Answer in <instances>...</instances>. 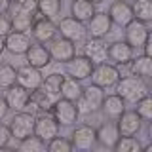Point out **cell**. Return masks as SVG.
I'll return each mask as SVG.
<instances>
[{
    "instance_id": "6da1fadb",
    "label": "cell",
    "mask_w": 152,
    "mask_h": 152,
    "mask_svg": "<svg viewBox=\"0 0 152 152\" xmlns=\"http://www.w3.org/2000/svg\"><path fill=\"white\" fill-rule=\"evenodd\" d=\"M116 93L120 95L126 103H137L141 97H145L146 93H148V88H146L145 80L139 78V76H120V80L116 82Z\"/></svg>"
},
{
    "instance_id": "7a4b0ae2",
    "label": "cell",
    "mask_w": 152,
    "mask_h": 152,
    "mask_svg": "<svg viewBox=\"0 0 152 152\" xmlns=\"http://www.w3.org/2000/svg\"><path fill=\"white\" fill-rule=\"evenodd\" d=\"M103 99H104V89L91 84V86H88V88L82 89L80 97L76 99L74 103H76V108H78L80 114H93V112L101 110Z\"/></svg>"
},
{
    "instance_id": "3957f363",
    "label": "cell",
    "mask_w": 152,
    "mask_h": 152,
    "mask_svg": "<svg viewBox=\"0 0 152 152\" xmlns=\"http://www.w3.org/2000/svg\"><path fill=\"white\" fill-rule=\"evenodd\" d=\"M120 69H118L116 65H110L107 63V61H103V63H97L93 66L91 74H89V78H91V84L99 86V88L103 89H108V88H114L116 82L120 80Z\"/></svg>"
},
{
    "instance_id": "277c9868",
    "label": "cell",
    "mask_w": 152,
    "mask_h": 152,
    "mask_svg": "<svg viewBox=\"0 0 152 152\" xmlns=\"http://www.w3.org/2000/svg\"><path fill=\"white\" fill-rule=\"evenodd\" d=\"M57 32L63 38H66V40L74 42V44H80V42H84L88 38V28H86V25L82 21H78V19H74L72 15L63 17L57 23Z\"/></svg>"
},
{
    "instance_id": "5b68a950",
    "label": "cell",
    "mask_w": 152,
    "mask_h": 152,
    "mask_svg": "<svg viewBox=\"0 0 152 152\" xmlns=\"http://www.w3.org/2000/svg\"><path fill=\"white\" fill-rule=\"evenodd\" d=\"M10 133H12V139L21 141L23 137L31 135L32 127H34V114L25 112V110H15V114L10 120Z\"/></svg>"
},
{
    "instance_id": "8992f818",
    "label": "cell",
    "mask_w": 152,
    "mask_h": 152,
    "mask_svg": "<svg viewBox=\"0 0 152 152\" xmlns=\"http://www.w3.org/2000/svg\"><path fill=\"white\" fill-rule=\"evenodd\" d=\"M51 112H53V118L59 126H72L78 120L80 112L76 108V103L74 101H69V99H57L51 107Z\"/></svg>"
},
{
    "instance_id": "52a82bcc",
    "label": "cell",
    "mask_w": 152,
    "mask_h": 152,
    "mask_svg": "<svg viewBox=\"0 0 152 152\" xmlns=\"http://www.w3.org/2000/svg\"><path fill=\"white\" fill-rule=\"evenodd\" d=\"M48 51H50L51 55V61H57V63H66V61H70L72 57L76 55V44L70 40H66V38L59 36V38H51L50 42H48Z\"/></svg>"
},
{
    "instance_id": "ba28073f",
    "label": "cell",
    "mask_w": 152,
    "mask_h": 152,
    "mask_svg": "<svg viewBox=\"0 0 152 152\" xmlns=\"http://www.w3.org/2000/svg\"><path fill=\"white\" fill-rule=\"evenodd\" d=\"M70 145L76 150H91L95 146V127L89 124H82V126L74 127L70 133Z\"/></svg>"
},
{
    "instance_id": "9c48e42d",
    "label": "cell",
    "mask_w": 152,
    "mask_h": 152,
    "mask_svg": "<svg viewBox=\"0 0 152 152\" xmlns=\"http://www.w3.org/2000/svg\"><path fill=\"white\" fill-rule=\"evenodd\" d=\"M32 133L36 137H40L42 141H50L53 139L55 135H59V124L55 122L53 116H50L48 112H42L34 116V127H32Z\"/></svg>"
},
{
    "instance_id": "30bf717a",
    "label": "cell",
    "mask_w": 152,
    "mask_h": 152,
    "mask_svg": "<svg viewBox=\"0 0 152 152\" xmlns=\"http://www.w3.org/2000/svg\"><path fill=\"white\" fill-rule=\"evenodd\" d=\"M116 120H118L116 127H118L120 137H133V135H137V133L141 131L142 120L135 110H124Z\"/></svg>"
},
{
    "instance_id": "8fae6325",
    "label": "cell",
    "mask_w": 152,
    "mask_h": 152,
    "mask_svg": "<svg viewBox=\"0 0 152 152\" xmlns=\"http://www.w3.org/2000/svg\"><path fill=\"white\" fill-rule=\"evenodd\" d=\"M93 66H95V63L89 59V57H86V55H74L70 61L65 63L66 74L72 76V78H76V80H80V82L86 80V78H89Z\"/></svg>"
},
{
    "instance_id": "7c38bea8",
    "label": "cell",
    "mask_w": 152,
    "mask_h": 152,
    "mask_svg": "<svg viewBox=\"0 0 152 152\" xmlns=\"http://www.w3.org/2000/svg\"><path fill=\"white\" fill-rule=\"evenodd\" d=\"M57 34V25L53 23V19L40 17L34 19L31 25V36L34 38L38 44H48L51 38H55Z\"/></svg>"
},
{
    "instance_id": "4fadbf2b",
    "label": "cell",
    "mask_w": 152,
    "mask_h": 152,
    "mask_svg": "<svg viewBox=\"0 0 152 152\" xmlns=\"http://www.w3.org/2000/svg\"><path fill=\"white\" fill-rule=\"evenodd\" d=\"M124 28H126V31H124V40H126L133 50H135V48L139 50V48L145 44V40L148 38V34H150V31L146 28L145 23L137 21V19H131Z\"/></svg>"
},
{
    "instance_id": "5bb4252c",
    "label": "cell",
    "mask_w": 152,
    "mask_h": 152,
    "mask_svg": "<svg viewBox=\"0 0 152 152\" xmlns=\"http://www.w3.org/2000/svg\"><path fill=\"white\" fill-rule=\"evenodd\" d=\"M42 80H44V76H42L40 69H34L31 65H25V66H19L17 69L15 84H19L21 88L28 89V91H34V89L40 88Z\"/></svg>"
},
{
    "instance_id": "9a60e30c",
    "label": "cell",
    "mask_w": 152,
    "mask_h": 152,
    "mask_svg": "<svg viewBox=\"0 0 152 152\" xmlns=\"http://www.w3.org/2000/svg\"><path fill=\"white\" fill-rule=\"evenodd\" d=\"M112 32V21L107 12H95L88 21V34L93 38H104Z\"/></svg>"
},
{
    "instance_id": "2e32d148",
    "label": "cell",
    "mask_w": 152,
    "mask_h": 152,
    "mask_svg": "<svg viewBox=\"0 0 152 152\" xmlns=\"http://www.w3.org/2000/svg\"><path fill=\"white\" fill-rule=\"evenodd\" d=\"M107 59H110L114 65H127L133 59V48L126 40H116L107 46Z\"/></svg>"
},
{
    "instance_id": "e0dca14e",
    "label": "cell",
    "mask_w": 152,
    "mask_h": 152,
    "mask_svg": "<svg viewBox=\"0 0 152 152\" xmlns=\"http://www.w3.org/2000/svg\"><path fill=\"white\" fill-rule=\"evenodd\" d=\"M31 36L27 32L12 31L8 36H4V50L12 55H25V51L31 48Z\"/></svg>"
},
{
    "instance_id": "ac0fdd59",
    "label": "cell",
    "mask_w": 152,
    "mask_h": 152,
    "mask_svg": "<svg viewBox=\"0 0 152 152\" xmlns=\"http://www.w3.org/2000/svg\"><path fill=\"white\" fill-rule=\"evenodd\" d=\"M4 101H6L8 108H12V110H23L28 104V101H31V91L21 88L19 84H13L10 88H6Z\"/></svg>"
},
{
    "instance_id": "d6986e66",
    "label": "cell",
    "mask_w": 152,
    "mask_h": 152,
    "mask_svg": "<svg viewBox=\"0 0 152 152\" xmlns=\"http://www.w3.org/2000/svg\"><path fill=\"white\" fill-rule=\"evenodd\" d=\"M108 17H110L112 25H118V27H126L127 23L133 19V10H131V4L126 2V0H116V2L110 4L108 8Z\"/></svg>"
},
{
    "instance_id": "ffe728a7",
    "label": "cell",
    "mask_w": 152,
    "mask_h": 152,
    "mask_svg": "<svg viewBox=\"0 0 152 152\" xmlns=\"http://www.w3.org/2000/svg\"><path fill=\"white\" fill-rule=\"evenodd\" d=\"M25 57H27V65L34 66V69H44L51 63V55L48 51V48L44 44H31V48L25 51Z\"/></svg>"
},
{
    "instance_id": "44dd1931",
    "label": "cell",
    "mask_w": 152,
    "mask_h": 152,
    "mask_svg": "<svg viewBox=\"0 0 152 152\" xmlns=\"http://www.w3.org/2000/svg\"><path fill=\"white\" fill-rule=\"evenodd\" d=\"M82 44H84V55L89 57L95 65L107 61V44L103 42V38L89 36V38H86Z\"/></svg>"
},
{
    "instance_id": "7402d4cb",
    "label": "cell",
    "mask_w": 152,
    "mask_h": 152,
    "mask_svg": "<svg viewBox=\"0 0 152 152\" xmlns=\"http://www.w3.org/2000/svg\"><path fill=\"white\" fill-rule=\"evenodd\" d=\"M118 137H120V133H118V127L114 122H103L99 127H95V141L104 148H112Z\"/></svg>"
},
{
    "instance_id": "603a6c76",
    "label": "cell",
    "mask_w": 152,
    "mask_h": 152,
    "mask_svg": "<svg viewBox=\"0 0 152 152\" xmlns=\"http://www.w3.org/2000/svg\"><path fill=\"white\" fill-rule=\"evenodd\" d=\"M101 110H103V114L108 118V120H116V118L126 110V101H124L118 93L104 95L103 104H101Z\"/></svg>"
},
{
    "instance_id": "cb8c5ba5",
    "label": "cell",
    "mask_w": 152,
    "mask_h": 152,
    "mask_svg": "<svg viewBox=\"0 0 152 152\" xmlns=\"http://www.w3.org/2000/svg\"><path fill=\"white\" fill-rule=\"evenodd\" d=\"M127 65H129V72L133 76H139L142 80H148L152 76V59L148 55H137Z\"/></svg>"
},
{
    "instance_id": "d4e9b609",
    "label": "cell",
    "mask_w": 152,
    "mask_h": 152,
    "mask_svg": "<svg viewBox=\"0 0 152 152\" xmlns=\"http://www.w3.org/2000/svg\"><path fill=\"white\" fill-rule=\"evenodd\" d=\"M61 80H63L61 74L51 72L50 76H46V78L42 80V84H40V89L50 97L51 103H55L57 99H61Z\"/></svg>"
},
{
    "instance_id": "484cf974",
    "label": "cell",
    "mask_w": 152,
    "mask_h": 152,
    "mask_svg": "<svg viewBox=\"0 0 152 152\" xmlns=\"http://www.w3.org/2000/svg\"><path fill=\"white\" fill-rule=\"evenodd\" d=\"M95 12H97V10H95V4L89 2V0H72V4H70V13H72V17L78 19V21H82V23H88Z\"/></svg>"
},
{
    "instance_id": "4316f807",
    "label": "cell",
    "mask_w": 152,
    "mask_h": 152,
    "mask_svg": "<svg viewBox=\"0 0 152 152\" xmlns=\"http://www.w3.org/2000/svg\"><path fill=\"white\" fill-rule=\"evenodd\" d=\"M82 84L80 80L72 78V76H63L61 80V97L63 99H69V101H76L82 93Z\"/></svg>"
},
{
    "instance_id": "83f0119b",
    "label": "cell",
    "mask_w": 152,
    "mask_h": 152,
    "mask_svg": "<svg viewBox=\"0 0 152 152\" xmlns=\"http://www.w3.org/2000/svg\"><path fill=\"white\" fill-rule=\"evenodd\" d=\"M8 15L12 17V31H19V32L31 31L34 15H31V13H27L25 10H21V6H17L15 13H8Z\"/></svg>"
},
{
    "instance_id": "f1b7e54d",
    "label": "cell",
    "mask_w": 152,
    "mask_h": 152,
    "mask_svg": "<svg viewBox=\"0 0 152 152\" xmlns=\"http://www.w3.org/2000/svg\"><path fill=\"white\" fill-rule=\"evenodd\" d=\"M61 6L63 0H36V10L42 17L55 19L61 13Z\"/></svg>"
},
{
    "instance_id": "f546056e",
    "label": "cell",
    "mask_w": 152,
    "mask_h": 152,
    "mask_svg": "<svg viewBox=\"0 0 152 152\" xmlns=\"http://www.w3.org/2000/svg\"><path fill=\"white\" fill-rule=\"evenodd\" d=\"M131 10H133V19L145 23V25L152 21V0H135Z\"/></svg>"
},
{
    "instance_id": "4dcf8cb0",
    "label": "cell",
    "mask_w": 152,
    "mask_h": 152,
    "mask_svg": "<svg viewBox=\"0 0 152 152\" xmlns=\"http://www.w3.org/2000/svg\"><path fill=\"white\" fill-rule=\"evenodd\" d=\"M19 150H23V152H44L46 150V141H42L34 133H31V135L23 137V139L19 141Z\"/></svg>"
},
{
    "instance_id": "1f68e13d",
    "label": "cell",
    "mask_w": 152,
    "mask_h": 152,
    "mask_svg": "<svg viewBox=\"0 0 152 152\" xmlns=\"http://www.w3.org/2000/svg\"><path fill=\"white\" fill-rule=\"evenodd\" d=\"M141 141L133 137H118L116 145L112 146L114 152H141Z\"/></svg>"
},
{
    "instance_id": "d6a6232c",
    "label": "cell",
    "mask_w": 152,
    "mask_h": 152,
    "mask_svg": "<svg viewBox=\"0 0 152 152\" xmlns=\"http://www.w3.org/2000/svg\"><path fill=\"white\" fill-rule=\"evenodd\" d=\"M15 74H17V69L13 65L6 63V61L0 63V88L6 89V88L15 84Z\"/></svg>"
},
{
    "instance_id": "836d02e7",
    "label": "cell",
    "mask_w": 152,
    "mask_h": 152,
    "mask_svg": "<svg viewBox=\"0 0 152 152\" xmlns=\"http://www.w3.org/2000/svg\"><path fill=\"white\" fill-rule=\"evenodd\" d=\"M135 104H137L135 112L141 116V120L142 122H150L152 120V97H150V95L146 93L145 97H141Z\"/></svg>"
},
{
    "instance_id": "e575fe53",
    "label": "cell",
    "mask_w": 152,
    "mask_h": 152,
    "mask_svg": "<svg viewBox=\"0 0 152 152\" xmlns=\"http://www.w3.org/2000/svg\"><path fill=\"white\" fill-rule=\"evenodd\" d=\"M46 148L50 150V152H70V150H72V145H70L69 139L55 135L53 139H50V141L46 142Z\"/></svg>"
},
{
    "instance_id": "d590c367",
    "label": "cell",
    "mask_w": 152,
    "mask_h": 152,
    "mask_svg": "<svg viewBox=\"0 0 152 152\" xmlns=\"http://www.w3.org/2000/svg\"><path fill=\"white\" fill-rule=\"evenodd\" d=\"M12 32V17L8 15V12H0V36H8Z\"/></svg>"
},
{
    "instance_id": "8d00e7d4",
    "label": "cell",
    "mask_w": 152,
    "mask_h": 152,
    "mask_svg": "<svg viewBox=\"0 0 152 152\" xmlns=\"http://www.w3.org/2000/svg\"><path fill=\"white\" fill-rule=\"evenodd\" d=\"M10 139H12V133H10V127L6 124L0 122V148H6Z\"/></svg>"
},
{
    "instance_id": "74e56055",
    "label": "cell",
    "mask_w": 152,
    "mask_h": 152,
    "mask_svg": "<svg viewBox=\"0 0 152 152\" xmlns=\"http://www.w3.org/2000/svg\"><path fill=\"white\" fill-rule=\"evenodd\" d=\"M21 6V10H25L27 13H31V15H34V13L38 12L36 10V0H25L23 4H19Z\"/></svg>"
},
{
    "instance_id": "f35d334b",
    "label": "cell",
    "mask_w": 152,
    "mask_h": 152,
    "mask_svg": "<svg viewBox=\"0 0 152 152\" xmlns=\"http://www.w3.org/2000/svg\"><path fill=\"white\" fill-rule=\"evenodd\" d=\"M142 48V51H145V53H142V55H152V36L148 34V38H146V40H145V44H142L141 46Z\"/></svg>"
},
{
    "instance_id": "ab89813d",
    "label": "cell",
    "mask_w": 152,
    "mask_h": 152,
    "mask_svg": "<svg viewBox=\"0 0 152 152\" xmlns=\"http://www.w3.org/2000/svg\"><path fill=\"white\" fill-rule=\"evenodd\" d=\"M8 104H6V101H4V97H0V122L6 118V114H8Z\"/></svg>"
},
{
    "instance_id": "60d3db41",
    "label": "cell",
    "mask_w": 152,
    "mask_h": 152,
    "mask_svg": "<svg viewBox=\"0 0 152 152\" xmlns=\"http://www.w3.org/2000/svg\"><path fill=\"white\" fill-rule=\"evenodd\" d=\"M8 6H10V2H8V0H0V12H6Z\"/></svg>"
},
{
    "instance_id": "b9f144b4",
    "label": "cell",
    "mask_w": 152,
    "mask_h": 152,
    "mask_svg": "<svg viewBox=\"0 0 152 152\" xmlns=\"http://www.w3.org/2000/svg\"><path fill=\"white\" fill-rule=\"evenodd\" d=\"M8 2H10V4H13V6H19V4H23L25 0H8Z\"/></svg>"
},
{
    "instance_id": "7bdbcfd3",
    "label": "cell",
    "mask_w": 152,
    "mask_h": 152,
    "mask_svg": "<svg viewBox=\"0 0 152 152\" xmlns=\"http://www.w3.org/2000/svg\"><path fill=\"white\" fill-rule=\"evenodd\" d=\"M4 51H6V50H4V38H2V36H0V55H2V53H4Z\"/></svg>"
},
{
    "instance_id": "ee69618b",
    "label": "cell",
    "mask_w": 152,
    "mask_h": 152,
    "mask_svg": "<svg viewBox=\"0 0 152 152\" xmlns=\"http://www.w3.org/2000/svg\"><path fill=\"white\" fill-rule=\"evenodd\" d=\"M89 2H93V4H101V2H104V0H89Z\"/></svg>"
}]
</instances>
